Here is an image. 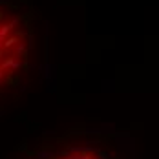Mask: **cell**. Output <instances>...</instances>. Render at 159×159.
I'll use <instances>...</instances> for the list:
<instances>
[{"label": "cell", "mask_w": 159, "mask_h": 159, "mask_svg": "<svg viewBox=\"0 0 159 159\" xmlns=\"http://www.w3.org/2000/svg\"><path fill=\"white\" fill-rule=\"evenodd\" d=\"M37 11L31 0H0V110L30 77Z\"/></svg>", "instance_id": "cell-1"}, {"label": "cell", "mask_w": 159, "mask_h": 159, "mask_svg": "<svg viewBox=\"0 0 159 159\" xmlns=\"http://www.w3.org/2000/svg\"><path fill=\"white\" fill-rule=\"evenodd\" d=\"M20 159H123L111 137L93 130H68L46 135L30 146Z\"/></svg>", "instance_id": "cell-2"}]
</instances>
